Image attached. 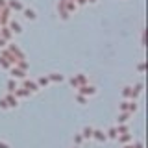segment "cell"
Listing matches in <instances>:
<instances>
[{
    "label": "cell",
    "instance_id": "cell-1",
    "mask_svg": "<svg viewBox=\"0 0 148 148\" xmlns=\"http://www.w3.org/2000/svg\"><path fill=\"white\" fill-rule=\"evenodd\" d=\"M8 28H9V32H11L13 35H18V34H22V26L18 24V22L15 21V18H9V22H8Z\"/></svg>",
    "mask_w": 148,
    "mask_h": 148
},
{
    "label": "cell",
    "instance_id": "cell-2",
    "mask_svg": "<svg viewBox=\"0 0 148 148\" xmlns=\"http://www.w3.org/2000/svg\"><path fill=\"white\" fill-rule=\"evenodd\" d=\"M6 6H8L9 11H22V9H24V6H22L21 0H8Z\"/></svg>",
    "mask_w": 148,
    "mask_h": 148
},
{
    "label": "cell",
    "instance_id": "cell-3",
    "mask_svg": "<svg viewBox=\"0 0 148 148\" xmlns=\"http://www.w3.org/2000/svg\"><path fill=\"white\" fill-rule=\"evenodd\" d=\"M22 13H24V17L28 18V21H35V18H37V13L32 8H24V9H22Z\"/></svg>",
    "mask_w": 148,
    "mask_h": 148
},
{
    "label": "cell",
    "instance_id": "cell-4",
    "mask_svg": "<svg viewBox=\"0 0 148 148\" xmlns=\"http://www.w3.org/2000/svg\"><path fill=\"white\" fill-rule=\"evenodd\" d=\"M58 11H59V17H61L63 21H69V17H71V15H69L67 9H65V4H59L58 2Z\"/></svg>",
    "mask_w": 148,
    "mask_h": 148
},
{
    "label": "cell",
    "instance_id": "cell-5",
    "mask_svg": "<svg viewBox=\"0 0 148 148\" xmlns=\"http://www.w3.org/2000/svg\"><path fill=\"white\" fill-rule=\"evenodd\" d=\"M15 67L17 69H21V71H28V67H30V65H28V61H26V59H18V61L15 63Z\"/></svg>",
    "mask_w": 148,
    "mask_h": 148
},
{
    "label": "cell",
    "instance_id": "cell-6",
    "mask_svg": "<svg viewBox=\"0 0 148 148\" xmlns=\"http://www.w3.org/2000/svg\"><path fill=\"white\" fill-rule=\"evenodd\" d=\"M80 92H83V95H95V87H91V85H80Z\"/></svg>",
    "mask_w": 148,
    "mask_h": 148
},
{
    "label": "cell",
    "instance_id": "cell-7",
    "mask_svg": "<svg viewBox=\"0 0 148 148\" xmlns=\"http://www.w3.org/2000/svg\"><path fill=\"white\" fill-rule=\"evenodd\" d=\"M11 76H13V78H24L26 72L21 71V69H17V67H13V69H11Z\"/></svg>",
    "mask_w": 148,
    "mask_h": 148
},
{
    "label": "cell",
    "instance_id": "cell-8",
    "mask_svg": "<svg viewBox=\"0 0 148 148\" xmlns=\"http://www.w3.org/2000/svg\"><path fill=\"white\" fill-rule=\"evenodd\" d=\"M76 2H71V0H69V2H65V9H67V13H69V15H71V13L72 11H76Z\"/></svg>",
    "mask_w": 148,
    "mask_h": 148
},
{
    "label": "cell",
    "instance_id": "cell-9",
    "mask_svg": "<svg viewBox=\"0 0 148 148\" xmlns=\"http://www.w3.org/2000/svg\"><path fill=\"white\" fill-rule=\"evenodd\" d=\"M50 83V80H48V76H41L39 80H37V87H46Z\"/></svg>",
    "mask_w": 148,
    "mask_h": 148
},
{
    "label": "cell",
    "instance_id": "cell-10",
    "mask_svg": "<svg viewBox=\"0 0 148 148\" xmlns=\"http://www.w3.org/2000/svg\"><path fill=\"white\" fill-rule=\"evenodd\" d=\"M24 87H26V89H30V91H37V89H39V87H37V83L35 82H30V80L24 82Z\"/></svg>",
    "mask_w": 148,
    "mask_h": 148
},
{
    "label": "cell",
    "instance_id": "cell-11",
    "mask_svg": "<svg viewBox=\"0 0 148 148\" xmlns=\"http://www.w3.org/2000/svg\"><path fill=\"white\" fill-rule=\"evenodd\" d=\"M48 80L50 82H63V76H61V74H58V72H52L48 76Z\"/></svg>",
    "mask_w": 148,
    "mask_h": 148
},
{
    "label": "cell",
    "instance_id": "cell-12",
    "mask_svg": "<svg viewBox=\"0 0 148 148\" xmlns=\"http://www.w3.org/2000/svg\"><path fill=\"white\" fill-rule=\"evenodd\" d=\"M76 80H78V83H80V85H87V76H85V74H78Z\"/></svg>",
    "mask_w": 148,
    "mask_h": 148
},
{
    "label": "cell",
    "instance_id": "cell-13",
    "mask_svg": "<svg viewBox=\"0 0 148 148\" xmlns=\"http://www.w3.org/2000/svg\"><path fill=\"white\" fill-rule=\"evenodd\" d=\"M8 89H9V92H15L17 91V83L13 82V80H9L8 82Z\"/></svg>",
    "mask_w": 148,
    "mask_h": 148
},
{
    "label": "cell",
    "instance_id": "cell-14",
    "mask_svg": "<svg viewBox=\"0 0 148 148\" xmlns=\"http://www.w3.org/2000/svg\"><path fill=\"white\" fill-rule=\"evenodd\" d=\"M6 104H8V106H17V100H15V96H11V95H9L8 98H6Z\"/></svg>",
    "mask_w": 148,
    "mask_h": 148
},
{
    "label": "cell",
    "instance_id": "cell-15",
    "mask_svg": "<svg viewBox=\"0 0 148 148\" xmlns=\"http://www.w3.org/2000/svg\"><path fill=\"white\" fill-rule=\"evenodd\" d=\"M0 65H2L4 69H11V65H9L8 59H4V58H0Z\"/></svg>",
    "mask_w": 148,
    "mask_h": 148
},
{
    "label": "cell",
    "instance_id": "cell-16",
    "mask_svg": "<svg viewBox=\"0 0 148 148\" xmlns=\"http://www.w3.org/2000/svg\"><path fill=\"white\" fill-rule=\"evenodd\" d=\"M124 96H133V91H132V87H126V89H124Z\"/></svg>",
    "mask_w": 148,
    "mask_h": 148
},
{
    "label": "cell",
    "instance_id": "cell-17",
    "mask_svg": "<svg viewBox=\"0 0 148 148\" xmlns=\"http://www.w3.org/2000/svg\"><path fill=\"white\" fill-rule=\"evenodd\" d=\"M95 137L98 139V141H104V139H106V137H104V133H102V132H95Z\"/></svg>",
    "mask_w": 148,
    "mask_h": 148
},
{
    "label": "cell",
    "instance_id": "cell-18",
    "mask_svg": "<svg viewBox=\"0 0 148 148\" xmlns=\"http://www.w3.org/2000/svg\"><path fill=\"white\" fill-rule=\"evenodd\" d=\"M71 85H72V87H80V83H78L76 76H74V78H71Z\"/></svg>",
    "mask_w": 148,
    "mask_h": 148
},
{
    "label": "cell",
    "instance_id": "cell-19",
    "mask_svg": "<svg viewBox=\"0 0 148 148\" xmlns=\"http://www.w3.org/2000/svg\"><path fill=\"white\" fill-rule=\"evenodd\" d=\"M15 92H17L18 96H26V95H28V91H26V89H18V91H15Z\"/></svg>",
    "mask_w": 148,
    "mask_h": 148
},
{
    "label": "cell",
    "instance_id": "cell-20",
    "mask_svg": "<svg viewBox=\"0 0 148 148\" xmlns=\"http://www.w3.org/2000/svg\"><path fill=\"white\" fill-rule=\"evenodd\" d=\"M83 133H85V137H91L92 135V130L91 128H85V130H83Z\"/></svg>",
    "mask_w": 148,
    "mask_h": 148
},
{
    "label": "cell",
    "instance_id": "cell-21",
    "mask_svg": "<svg viewBox=\"0 0 148 148\" xmlns=\"http://www.w3.org/2000/svg\"><path fill=\"white\" fill-rule=\"evenodd\" d=\"M137 69H139V72H145V63H139Z\"/></svg>",
    "mask_w": 148,
    "mask_h": 148
},
{
    "label": "cell",
    "instance_id": "cell-22",
    "mask_svg": "<svg viewBox=\"0 0 148 148\" xmlns=\"http://www.w3.org/2000/svg\"><path fill=\"white\" fill-rule=\"evenodd\" d=\"M83 4H87V0H76V6H83Z\"/></svg>",
    "mask_w": 148,
    "mask_h": 148
},
{
    "label": "cell",
    "instance_id": "cell-23",
    "mask_svg": "<svg viewBox=\"0 0 148 148\" xmlns=\"http://www.w3.org/2000/svg\"><path fill=\"white\" fill-rule=\"evenodd\" d=\"M6 4H8V0H0V8H2V9L6 8Z\"/></svg>",
    "mask_w": 148,
    "mask_h": 148
},
{
    "label": "cell",
    "instance_id": "cell-24",
    "mask_svg": "<svg viewBox=\"0 0 148 148\" xmlns=\"http://www.w3.org/2000/svg\"><path fill=\"white\" fill-rule=\"evenodd\" d=\"M6 45H8L6 41H4V39H0V50H2V48H4V46H6Z\"/></svg>",
    "mask_w": 148,
    "mask_h": 148
},
{
    "label": "cell",
    "instance_id": "cell-25",
    "mask_svg": "<svg viewBox=\"0 0 148 148\" xmlns=\"http://www.w3.org/2000/svg\"><path fill=\"white\" fill-rule=\"evenodd\" d=\"M65 2H69V0H59V4H65Z\"/></svg>",
    "mask_w": 148,
    "mask_h": 148
},
{
    "label": "cell",
    "instance_id": "cell-26",
    "mask_svg": "<svg viewBox=\"0 0 148 148\" xmlns=\"http://www.w3.org/2000/svg\"><path fill=\"white\" fill-rule=\"evenodd\" d=\"M0 148H8V146H6V145H2V143H0Z\"/></svg>",
    "mask_w": 148,
    "mask_h": 148
},
{
    "label": "cell",
    "instance_id": "cell-27",
    "mask_svg": "<svg viewBox=\"0 0 148 148\" xmlns=\"http://www.w3.org/2000/svg\"><path fill=\"white\" fill-rule=\"evenodd\" d=\"M87 2H96V0H87Z\"/></svg>",
    "mask_w": 148,
    "mask_h": 148
}]
</instances>
